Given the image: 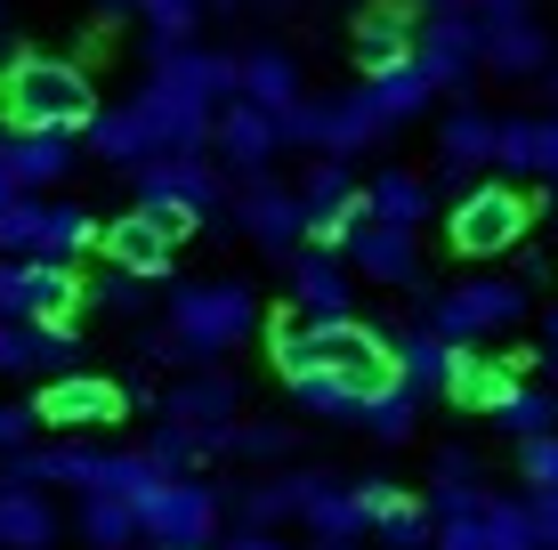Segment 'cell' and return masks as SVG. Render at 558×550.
I'll use <instances>...</instances> for the list:
<instances>
[{"label": "cell", "mask_w": 558, "mask_h": 550, "mask_svg": "<svg viewBox=\"0 0 558 550\" xmlns=\"http://www.w3.org/2000/svg\"><path fill=\"white\" fill-rule=\"evenodd\" d=\"M300 518H307V535H316L324 550H356L364 535H373V526H364V510H356V486H340V478H324L316 502H307Z\"/></svg>", "instance_id": "obj_25"}, {"label": "cell", "mask_w": 558, "mask_h": 550, "mask_svg": "<svg viewBox=\"0 0 558 550\" xmlns=\"http://www.w3.org/2000/svg\"><path fill=\"white\" fill-rule=\"evenodd\" d=\"M82 542L89 550H138V510H130L122 494H98V502H82Z\"/></svg>", "instance_id": "obj_32"}, {"label": "cell", "mask_w": 558, "mask_h": 550, "mask_svg": "<svg viewBox=\"0 0 558 550\" xmlns=\"http://www.w3.org/2000/svg\"><path fill=\"white\" fill-rule=\"evenodd\" d=\"M413 41H421V9L413 0H364L356 33H349V57L364 65V82H373V73L413 65Z\"/></svg>", "instance_id": "obj_15"}, {"label": "cell", "mask_w": 558, "mask_h": 550, "mask_svg": "<svg viewBox=\"0 0 558 550\" xmlns=\"http://www.w3.org/2000/svg\"><path fill=\"white\" fill-rule=\"evenodd\" d=\"M146 82L162 89V98H179L186 113L219 122V113L235 106V57H227V49H203V41H186V49H154Z\"/></svg>", "instance_id": "obj_11"}, {"label": "cell", "mask_w": 558, "mask_h": 550, "mask_svg": "<svg viewBox=\"0 0 558 550\" xmlns=\"http://www.w3.org/2000/svg\"><path fill=\"white\" fill-rule=\"evenodd\" d=\"M494 421H502L518 445H534V438H558V389H518L510 405L494 413Z\"/></svg>", "instance_id": "obj_33"}, {"label": "cell", "mask_w": 558, "mask_h": 550, "mask_svg": "<svg viewBox=\"0 0 558 550\" xmlns=\"http://www.w3.org/2000/svg\"><path fill=\"white\" fill-rule=\"evenodd\" d=\"M227 453H243V462H283V453H292V429L283 421H235L227 429Z\"/></svg>", "instance_id": "obj_37"}, {"label": "cell", "mask_w": 558, "mask_h": 550, "mask_svg": "<svg viewBox=\"0 0 558 550\" xmlns=\"http://www.w3.org/2000/svg\"><path fill=\"white\" fill-rule=\"evenodd\" d=\"M82 300H89V283L73 268H57V259H0V316H9V325L65 332Z\"/></svg>", "instance_id": "obj_8"}, {"label": "cell", "mask_w": 558, "mask_h": 550, "mask_svg": "<svg viewBox=\"0 0 558 550\" xmlns=\"http://www.w3.org/2000/svg\"><path fill=\"white\" fill-rule=\"evenodd\" d=\"M9 203H16V179H9V162H0V211H9Z\"/></svg>", "instance_id": "obj_43"}, {"label": "cell", "mask_w": 558, "mask_h": 550, "mask_svg": "<svg viewBox=\"0 0 558 550\" xmlns=\"http://www.w3.org/2000/svg\"><path fill=\"white\" fill-rule=\"evenodd\" d=\"M364 106L380 113V130H397V122H413V113H429L437 89H429L421 65H397V73H373V82H364Z\"/></svg>", "instance_id": "obj_27"}, {"label": "cell", "mask_w": 558, "mask_h": 550, "mask_svg": "<svg viewBox=\"0 0 558 550\" xmlns=\"http://www.w3.org/2000/svg\"><path fill=\"white\" fill-rule=\"evenodd\" d=\"M252 325H259V300L243 292V283H179L154 356H170V365H186V372H210Z\"/></svg>", "instance_id": "obj_2"}, {"label": "cell", "mask_w": 558, "mask_h": 550, "mask_svg": "<svg viewBox=\"0 0 558 550\" xmlns=\"http://www.w3.org/2000/svg\"><path fill=\"white\" fill-rule=\"evenodd\" d=\"M543 89H550V106H558V65H550V73H543Z\"/></svg>", "instance_id": "obj_45"}, {"label": "cell", "mask_w": 558, "mask_h": 550, "mask_svg": "<svg viewBox=\"0 0 558 550\" xmlns=\"http://www.w3.org/2000/svg\"><path fill=\"white\" fill-rule=\"evenodd\" d=\"M453 365H461V349H453V340H437L429 325L397 340V389H405L413 405H421V396H446L453 389Z\"/></svg>", "instance_id": "obj_23"}, {"label": "cell", "mask_w": 558, "mask_h": 550, "mask_svg": "<svg viewBox=\"0 0 558 550\" xmlns=\"http://www.w3.org/2000/svg\"><path fill=\"white\" fill-rule=\"evenodd\" d=\"M235 219H243V235H252L259 252H300V243H307V211H300V195L283 179L235 186Z\"/></svg>", "instance_id": "obj_17"}, {"label": "cell", "mask_w": 558, "mask_h": 550, "mask_svg": "<svg viewBox=\"0 0 558 550\" xmlns=\"http://www.w3.org/2000/svg\"><path fill=\"white\" fill-rule=\"evenodd\" d=\"M373 138H389V130H380V113L364 106V89H349V98H324V138H316V155L349 162V155H364Z\"/></svg>", "instance_id": "obj_26"}, {"label": "cell", "mask_w": 558, "mask_h": 550, "mask_svg": "<svg viewBox=\"0 0 558 550\" xmlns=\"http://www.w3.org/2000/svg\"><path fill=\"white\" fill-rule=\"evenodd\" d=\"M364 195H373V219L380 227H405V235L429 227V179H413V170H380Z\"/></svg>", "instance_id": "obj_29"}, {"label": "cell", "mask_w": 558, "mask_h": 550, "mask_svg": "<svg viewBox=\"0 0 558 550\" xmlns=\"http://www.w3.org/2000/svg\"><path fill=\"white\" fill-rule=\"evenodd\" d=\"M57 542V510L33 486H0V550H49Z\"/></svg>", "instance_id": "obj_28"}, {"label": "cell", "mask_w": 558, "mask_h": 550, "mask_svg": "<svg viewBox=\"0 0 558 550\" xmlns=\"http://www.w3.org/2000/svg\"><path fill=\"white\" fill-rule=\"evenodd\" d=\"M235 98L283 122V113H292L307 89H300V65H292L283 49H243V57H235Z\"/></svg>", "instance_id": "obj_20"}, {"label": "cell", "mask_w": 558, "mask_h": 550, "mask_svg": "<svg viewBox=\"0 0 558 550\" xmlns=\"http://www.w3.org/2000/svg\"><path fill=\"white\" fill-rule=\"evenodd\" d=\"M437 486H477V462L470 453H437Z\"/></svg>", "instance_id": "obj_41"}, {"label": "cell", "mask_w": 558, "mask_h": 550, "mask_svg": "<svg viewBox=\"0 0 558 550\" xmlns=\"http://www.w3.org/2000/svg\"><path fill=\"white\" fill-rule=\"evenodd\" d=\"M543 340H550V349H558V308H550V316H543Z\"/></svg>", "instance_id": "obj_44"}, {"label": "cell", "mask_w": 558, "mask_h": 550, "mask_svg": "<svg viewBox=\"0 0 558 550\" xmlns=\"http://www.w3.org/2000/svg\"><path fill=\"white\" fill-rule=\"evenodd\" d=\"M494 170H534V179H558V113H510L502 138H494Z\"/></svg>", "instance_id": "obj_24"}, {"label": "cell", "mask_w": 558, "mask_h": 550, "mask_svg": "<svg viewBox=\"0 0 558 550\" xmlns=\"http://www.w3.org/2000/svg\"><path fill=\"white\" fill-rule=\"evenodd\" d=\"M292 195H300V211H307V219H324V211H340V203H356V195H364V186L349 179V162H332V155H316V162H307V170H300V186H292Z\"/></svg>", "instance_id": "obj_31"}, {"label": "cell", "mask_w": 558, "mask_h": 550, "mask_svg": "<svg viewBox=\"0 0 558 550\" xmlns=\"http://www.w3.org/2000/svg\"><path fill=\"white\" fill-rule=\"evenodd\" d=\"M0 453H33V413H16V405H0Z\"/></svg>", "instance_id": "obj_40"}, {"label": "cell", "mask_w": 558, "mask_h": 550, "mask_svg": "<svg viewBox=\"0 0 558 550\" xmlns=\"http://www.w3.org/2000/svg\"><path fill=\"white\" fill-rule=\"evenodd\" d=\"M526 316V283L510 276H477V283H453L446 300H429V332L453 340V349H477L486 332H510Z\"/></svg>", "instance_id": "obj_9"}, {"label": "cell", "mask_w": 558, "mask_h": 550, "mask_svg": "<svg viewBox=\"0 0 558 550\" xmlns=\"http://www.w3.org/2000/svg\"><path fill=\"white\" fill-rule=\"evenodd\" d=\"M203 9H210V0H138L154 49H186V41H195V25H203Z\"/></svg>", "instance_id": "obj_34"}, {"label": "cell", "mask_w": 558, "mask_h": 550, "mask_svg": "<svg viewBox=\"0 0 558 550\" xmlns=\"http://www.w3.org/2000/svg\"><path fill=\"white\" fill-rule=\"evenodd\" d=\"M292 396H300L307 413H324V421H364V413H356V396H340L332 381H300Z\"/></svg>", "instance_id": "obj_38"}, {"label": "cell", "mask_w": 558, "mask_h": 550, "mask_svg": "<svg viewBox=\"0 0 558 550\" xmlns=\"http://www.w3.org/2000/svg\"><path fill=\"white\" fill-rule=\"evenodd\" d=\"M219 526H227V494L210 478H179V486H162V494L138 510V535L154 550H210Z\"/></svg>", "instance_id": "obj_10"}, {"label": "cell", "mask_w": 558, "mask_h": 550, "mask_svg": "<svg viewBox=\"0 0 558 550\" xmlns=\"http://www.w3.org/2000/svg\"><path fill=\"white\" fill-rule=\"evenodd\" d=\"M195 227H203V211H179V203H130L122 219L98 227V252L130 283H170V252H179Z\"/></svg>", "instance_id": "obj_3"}, {"label": "cell", "mask_w": 558, "mask_h": 550, "mask_svg": "<svg viewBox=\"0 0 558 550\" xmlns=\"http://www.w3.org/2000/svg\"><path fill=\"white\" fill-rule=\"evenodd\" d=\"M429 550H494L486 510H477V518H437V542H429Z\"/></svg>", "instance_id": "obj_39"}, {"label": "cell", "mask_w": 558, "mask_h": 550, "mask_svg": "<svg viewBox=\"0 0 558 550\" xmlns=\"http://www.w3.org/2000/svg\"><path fill=\"white\" fill-rule=\"evenodd\" d=\"M283 155V130H276V113H259V106H227L219 113V122H210V162H219L227 170V179H243V186H252V179H267V162H276Z\"/></svg>", "instance_id": "obj_14"}, {"label": "cell", "mask_w": 558, "mask_h": 550, "mask_svg": "<svg viewBox=\"0 0 558 550\" xmlns=\"http://www.w3.org/2000/svg\"><path fill=\"white\" fill-rule=\"evenodd\" d=\"M227 550H292V542H276V535H235Z\"/></svg>", "instance_id": "obj_42"}, {"label": "cell", "mask_w": 558, "mask_h": 550, "mask_svg": "<svg viewBox=\"0 0 558 550\" xmlns=\"http://www.w3.org/2000/svg\"><path fill=\"white\" fill-rule=\"evenodd\" d=\"M89 243H98V219H89L82 203L16 195L9 211H0V252H9V259H57V268H73Z\"/></svg>", "instance_id": "obj_4"}, {"label": "cell", "mask_w": 558, "mask_h": 550, "mask_svg": "<svg viewBox=\"0 0 558 550\" xmlns=\"http://www.w3.org/2000/svg\"><path fill=\"white\" fill-rule=\"evenodd\" d=\"M526 389V372L510 365V356H486V349H461V365H453V389H446V405H461V413H502L510 396Z\"/></svg>", "instance_id": "obj_19"}, {"label": "cell", "mask_w": 558, "mask_h": 550, "mask_svg": "<svg viewBox=\"0 0 558 550\" xmlns=\"http://www.w3.org/2000/svg\"><path fill=\"white\" fill-rule=\"evenodd\" d=\"M89 122H98V82L73 57H0V138H89Z\"/></svg>", "instance_id": "obj_1"}, {"label": "cell", "mask_w": 558, "mask_h": 550, "mask_svg": "<svg viewBox=\"0 0 558 550\" xmlns=\"http://www.w3.org/2000/svg\"><path fill=\"white\" fill-rule=\"evenodd\" d=\"M332 478V469H292V478H259V486H243V535H276L283 518H300L307 502H316V486Z\"/></svg>", "instance_id": "obj_21"}, {"label": "cell", "mask_w": 558, "mask_h": 550, "mask_svg": "<svg viewBox=\"0 0 558 550\" xmlns=\"http://www.w3.org/2000/svg\"><path fill=\"white\" fill-rule=\"evenodd\" d=\"M33 429H57V438H82V429H122L138 413V396L106 372H65V381H41L33 389Z\"/></svg>", "instance_id": "obj_6"}, {"label": "cell", "mask_w": 558, "mask_h": 550, "mask_svg": "<svg viewBox=\"0 0 558 550\" xmlns=\"http://www.w3.org/2000/svg\"><path fill=\"white\" fill-rule=\"evenodd\" d=\"M413 65L429 73L437 98H446V89H461L477 65H486V33H477V16H470V9H453V16H421Z\"/></svg>", "instance_id": "obj_12"}, {"label": "cell", "mask_w": 558, "mask_h": 550, "mask_svg": "<svg viewBox=\"0 0 558 550\" xmlns=\"http://www.w3.org/2000/svg\"><path fill=\"white\" fill-rule=\"evenodd\" d=\"M486 73H550V33L534 25V16L494 25L486 33Z\"/></svg>", "instance_id": "obj_30"}, {"label": "cell", "mask_w": 558, "mask_h": 550, "mask_svg": "<svg viewBox=\"0 0 558 550\" xmlns=\"http://www.w3.org/2000/svg\"><path fill=\"white\" fill-rule=\"evenodd\" d=\"M349 276H364V283H397V292H405V283L421 276V235L364 219L356 235H349Z\"/></svg>", "instance_id": "obj_18"}, {"label": "cell", "mask_w": 558, "mask_h": 550, "mask_svg": "<svg viewBox=\"0 0 558 550\" xmlns=\"http://www.w3.org/2000/svg\"><path fill=\"white\" fill-rule=\"evenodd\" d=\"M356 429H373L380 445H405L413 429H421V405H413L405 389H397V396H380V405H364V421H356Z\"/></svg>", "instance_id": "obj_36"}, {"label": "cell", "mask_w": 558, "mask_h": 550, "mask_svg": "<svg viewBox=\"0 0 558 550\" xmlns=\"http://www.w3.org/2000/svg\"><path fill=\"white\" fill-rule=\"evenodd\" d=\"M235 421H243V389H235V372H219V365L162 389V429L195 445V462L227 453V429H235Z\"/></svg>", "instance_id": "obj_5"}, {"label": "cell", "mask_w": 558, "mask_h": 550, "mask_svg": "<svg viewBox=\"0 0 558 550\" xmlns=\"http://www.w3.org/2000/svg\"><path fill=\"white\" fill-rule=\"evenodd\" d=\"M283 300H292L316 332L356 325V283H349V268H340L332 252H300V259H292V292H283Z\"/></svg>", "instance_id": "obj_16"}, {"label": "cell", "mask_w": 558, "mask_h": 550, "mask_svg": "<svg viewBox=\"0 0 558 550\" xmlns=\"http://www.w3.org/2000/svg\"><path fill=\"white\" fill-rule=\"evenodd\" d=\"M526 227H534V203L518 195L510 179H486V186H470V195L446 211V243L461 259H502Z\"/></svg>", "instance_id": "obj_7"}, {"label": "cell", "mask_w": 558, "mask_h": 550, "mask_svg": "<svg viewBox=\"0 0 558 550\" xmlns=\"http://www.w3.org/2000/svg\"><path fill=\"white\" fill-rule=\"evenodd\" d=\"M486 535H494V550H543V535H534V510H526V502H502V494L486 502Z\"/></svg>", "instance_id": "obj_35"}, {"label": "cell", "mask_w": 558, "mask_h": 550, "mask_svg": "<svg viewBox=\"0 0 558 550\" xmlns=\"http://www.w3.org/2000/svg\"><path fill=\"white\" fill-rule=\"evenodd\" d=\"M130 186H138V203H179V211H219V203H227V170L210 162V146L130 170Z\"/></svg>", "instance_id": "obj_13"}, {"label": "cell", "mask_w": 558, "mask_h": 550, "mask_svg": "<svg viewBox=\"0 0 558 550\" xmlns=\"http://www.w3.org/2000/svg\"><path fill=\"white\" fill-rule=\"evenodd\" d=\"M73 146H82V138H0V162H9L16 195H49V186H65L73 162H82Z\"/></svg>", "instance_id": "obj_22"}]
</instances>
